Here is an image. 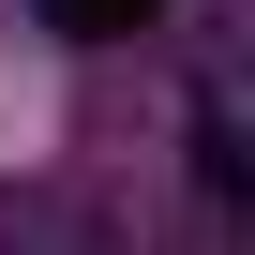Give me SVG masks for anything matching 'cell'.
<instances>
[{"label":"cell","instance_id":"obj_1","mask_svg":"<svg viewBox=\"0 0 255 255\" xmlns=\"http://www.w3.org/2000/svg\"><path fill=\"white\" fill-rule=\"evenodd\" d=\"M45 30H75V45H120V30H150V0H30Z\"/></svg>","mask_w":255,"mask_h":255}]
</instances>
